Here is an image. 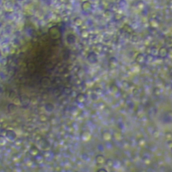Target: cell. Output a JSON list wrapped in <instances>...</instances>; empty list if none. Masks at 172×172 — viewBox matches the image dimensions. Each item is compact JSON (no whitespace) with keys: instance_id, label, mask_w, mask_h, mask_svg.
Segmentation results:
<instances>
[]
</instances>
